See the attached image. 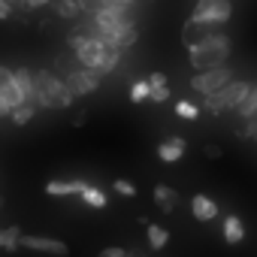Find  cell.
<instances>
[{
	"instance_id": "obj_13",
	"label": "cell",
	"mask_w": 257,
	"mask_h": 257,
	"mask_svg": "<svg viewBox=\"0 0 257 257\" xmlns=\"http://www.w3.org/2000/svg\"><path fill=\"white\" fill-rule=\"evenodd\" d=\"M245 239V224L239 215H227L224 218V242L227 245H239Z\"/></svg>"
},
{
	"instance_id": "obj_16",
	"label": "cell",
	"mask_w": 257,
	"mask_h": 257,
	"mask_svg": "<svg viewBox=\"0 0 257 257\" xmlns=\"http://www.w3.org/2000/svg\"><path fill=\"white\" fill-rule=\"evenodd\" d=\"M146 236H149L152 251H161V248L170 245V230H164L161 224H146Z\"/></svg>"
},
{
	"instance_id": "obj_25",
	"label": "cell",
	"mask_w": 257,
	"mask_h": 257,
	"mask_svg": "<svg viewBox=\"0 0 257 257\" xmlns=\"http://www.w3.org/2000/svg\"><path fill=\"white\" fill-rule=\"evenodd\" d=\"M236 134H242V137H248V140L257 143V115L254 118H245V127H242V131H236Z\"/></svg>"
},
{
	"instance_id": "obj_12",
	"label": "cell",
	"mask_w": 257,
	"mask_h": 257,
	"mask_svg": "<svg viewBox=\"0 0 257 257\" xmlns=\"http://www.w3.org/2000/svg\"><path fill=\"white\" fill-rule=\"evenodd\" d=\"M185 140L182 137H170V140H164L161 146H158V158L164 161V164H176L182 155H185Z\"/></svg>"
},
{
	"instance_id": "obj_20",
	"label": "cell",
	"mask_w": 257,
	"mask_h": 257,
	"mask_svg": "<svg viewBox=\"0 0 257 257\" xmlns=\"http://www.w3.org/2000/svg\"><path fill=\"white\" fill-rule=\"evenodd\" d=\"M82 200H85L91 209H106V203H109V197H106L100 188H88V191L82 194Z\"/></svg>"
},
{
	"instance_id": "obj_24",
	"label": "cell",
	"mask_w": 257,
	"mask_h": 257,
	"mask_svg": "<svg viewBox=\"0 0 257 257\" xmlns=\"http://www.w3.org/2000/svg\"><path fill=\"white\" fill-rule=\"evenodd\" d=\"M149 100H152V103H167V100H170V85H158V88L152 85V97H149Z\"/></svg>"
},
{
	"instance_id": "obj_9",
	"label": "cell",
	"mask_w": 257,
	"mask_h": 257,
	"mask_svg": "<svg viewBox=\"0 0 257 257\" xmlns=\"http://www.w3.org/2000/svg\"><path fill=\"white\" fill-rule=\"evenodd\" d=\"M88 188H91V185H88V182H82V179H76V182H61V179H52V182H46V188H43V191H46L49 197H76V194L82 197Z\"/></svg>"
},
{
	"instance_id": "obj_5",
	"label": "cell",
	"mask_w": 257,
	"mask_h": 257,
	"mask_svg": "<svg viewBox=\"0 0 257 257\" xmlns=\"http://www.w3.org/2000/svg\"><path fill=\"white\" fill-rule=\"evenodd\" d=\"M22 103H25V97L13 79V67H0V115L10 118Z\"/></svg>"
},
{
	"instance_id": "obj_19",
	"label": "cell",
	"mask_w": 257,
	"mask_h": 257,
	"mask_svg": "<svg viewBox=\"0 0 257 257\" xmlns=\"http://www.w3.org/2000/svg\"><path fill=\"white\" fill-rule=\"evenodd\" d=\"M37 109H40V106H34V103H22V106H19V109H16V112H13L10 118H13V124L25 127V124H28V121H31V118L37 115Z\"/></svg>"
},
{
	"instance_id": "obj_28",
	"label": "cell",
	"mask_w": 257,
	"mask_h": 257,
	"mask_svg": "<svg viewBox=\"0 0 257 257\" xmlns=\"http://www.w3.org/2000/svg\"><path fill=\"white\" fill-rule=\"evenodd\" d=\"M13 7L16 4H10V0H0V19H13Z\"/></svg>"
},
{
	"instance_id": "obj_27",
	"label": "cell",
	"mask_w": 257,
	"mask_h": 257,
	"mask_svg": "<svg viewBox=\"0 0 257 257\" xmlns=\"http://www.w3.org/2000/svg\"><path fill=\"white\" fill-rule=\"evenodd\" d=\"M55 0H25V7L28 10H43V7H52Z\"/></svg>"
},
{
	"instance_id": "obj_3",
	"label": "cell",
	"mask_w": 257,
	"mask_h": 257,
	"mask_svg": "<svg viewBox=\"0 0 257 257\" xmlns=\"http://www.w3.org/2000/svg\"><path fill=\"white\" fill-rule=\"evenodd\" d=\"M230 19H233V4L230 0H197V7H194L188 22H197V25H206V28L218 31Z\"/></svg>"
},
{
	"instance_id": "obj_18",
	"label": "cell",
	"mask_w": 257,
	"mask_h": 257,
	"mask_svg": "<svg viewBox=\"0 0 257 257\" xmlns=\"http://www.w3.org/2000/svg\"><path fill=\"white\" fill-rule=\"evenodd\" d=\"M152 97V82L149 79H137L131 85V103H146Z\"/></svg>"
},
{
	"instance_id": "obj_7",
	"label": "cell",
	"mask_w": 257,
	"mask_h": 257,
	"mask_svg": "<svg viewBox=\"0 0 257 257\" xmlns=\"http://www.w3.org/2000/svg\"><path fill=\"white\" fill-rule=\"evenodd\" d=\"M22 245L31 248V251H40V254H55V257H67L70 254V245L64 239H52V236H31V233H25Z\"/></svg>"
},
{
	"instance_id": "obj_17",
	"label": "cell",
	"mask_w": 257,
	"mask_h": 257,
	"mask_svg": "<svg viewBox=\"0 0 257 257\" xmlns=\"http://www.w3.org/2000/svg\"><path fill=\"white\" fill-rule=\"evenodd\" d=\"M52 7H55V13H58L61 19H67V22H70V19H76V16L82 13V7H79V0H55Z\"/></svg>"
},
{
	"instance_id": "obj_2",
	"label": "cell",
	"mask_w": 257,
	"mask_h": 257,
	"mask_svg": "<svg viewBox=\"0 0 257 257\" xmlns=\"http://www.w3.org/2000/svg\"><path fill=\"white\" fill-rule=\"evenodd\" d=\"M37 106L40 109H70L76 103L73 88L67 85V79L49 73V70H37Z\"/></svg>"
},
{
	"instance_id": "obj_10",
	"label": "cell",
	"mask_w": 257,
	"mask_h": 257,
	"mask_svg": "<svg viewBox=\"0 0 257 257\" xmlns=\"http://www.w3.org/2000/svg\"><path fill=\"white\" fill-rule=\"evenodd\" d=\"M191 212L197 221H215L218 218V203L209 194H194L191 197Z\"/></svg>"
},
{
	"instance_id": "obj_4",
	"label": "cell",
	"mask_w": 257,
	"mask_h": 257,
	"mask_svg": "<svg viewBox=\"0 0 257 257\" xmlns=\"http://www.w3.org/2000/svg\"><path fill=\"white\" fill-rule=\"evenodd\" d=\"M233 82V67L221 64V67H209V70H200L197 76H191V88L203 97L209 94H218L221 88H227Z\"/></svg>"
},
{
	"instance_id": "obj_1",
	"label": "cell",
	"mask_w": 257,
	"mask_h": 257,
	"mask_svg": "<svg viewBox=\"0 0 257 257\" xmlns=\"http://www.w3.org/2000/svg\"><path fill=\"white\" fill-rule=\"evenodd\" d=\"M230 49H233V40L227 34H206L203 40H197L194 46H188V61L194 70H209V67H221L227 64L230 58Z\"/></svg>"
},
{
	"instance_id": "obj_14",
	"label": "cell",
	"mask_w": 257,
	"mask_h": 257,
	"mask_svg": "<svg viewBox=\"0 0 257 257\" xmlns=\"http://www.w3.org/2000/svg\"><path fill=\"white\" fill-rule=\"evenodd\" d=\"M155 203H158L161 212H173V209L179 206V194H176V188H170V185H158V188H155Z\"/></svg>"
},
{
	"instance_id": "obj_15",
	"label": "cell",
	"mask_w": 257,
	"mask_h": 257,
	"mask_svg": "<svg viewBox=\"0 0 257 257\" xmlns=\"http://www.w3.org/2000/svg\"><path fill=\"white\" fill-rule=\"evenodd\" d=\"M22 239H25L22 227H4V230H0V248H4L7 254H13L22 245Z\"/></svg>"
},
{
	"instance_id": "obj_23",
	"label": "cell",
	"mask_w": 257,
	"mask_h": 257,
	"mask_svg": "<svg viewBox=\"0 0 257 257\" xmlns=\"http://www.w3.org/2000/svg\"><path fill=\"white\" fill-rule=\"evenodd\" d=\"M112 191H115V194H121V197H137V188H134V182H127V179H115Z\"/></svg>"
},
{
	"instance_id": "obj_32",
	"label": "cell",
	"mask_w": 257,
	"mask_h": 257,
	"mask_svg": "<svg viewBox=\"0 0 257 257\" xmlns=\"http://www.w3.org/2000/svg\"><path fill=\"white\" fill-rule=\"evenodd\" d=\"M10 4H19V7H25V0H10Z\"/></svg>"
},
{
	"instance_id": "obj_26",
	"label": "cell",
	"mask_w": 257,
	"mask_h": 257,
	"mask_svg": "<svg viewBox=\"0 0 257 257\" xmlns=\"http://www.w3.org/2000/svg\"><path fill=\"white\" fill-rule=\"evenodd\" d=\"M100 257H127V251H124L121 245H112V248H103Z\"/></svg>"
},
{
	"instance_id": "obj_22",
	"label": "cell",
	"mask_w": 257,
	"mask_h": 257,
	"mask_svg": "<svg viewBox=\"0 0 257 257\" xmlns=\"http://www.w3.org/2000/svg\"><path fill=\"white\" fill-rule=\"evenodd\" d=\"M239 115H242V118H254V115H257V82L251 85V94H248L245 103L239 106Z\"/></svg>"
},
{
	"instance_id": "obj_6",
	"label": "cell",
	"mask_w": 257,
	"mask_h": 257,
	"mask_svg": "<svg viewBox=\"0 0 257 257\" xmlns=\"http://www.w3.org/2000/svg\"><path fill=\"white\" fill-rule=\"evenodd\" d=\"M64 79H67V85L73 88L76 97H85V94H91V91L100 88L103 73H100V70H91V67H79V70H70Z\"/></svg>"
},
{
	"instance_id": "obj_30",
	"label": "cell",
	"mask_w": 257,
	"mask_h": 257,
	"mask_svg": "<svg viewBox=\"0 0 257 257\" xmlns=\"http://www.w3.org/2000/svg\"><path fill=\"white\" fill-rule=\"evenodd\" d=\"M149 82L158 88V85H167V76H164V73H152V76H149Z\"/></svg>"
},
{
	"instance_id": "obj_31",
	"label": "cell",
	"mask_w": 257,
	"mask_h": 257,
	"mask_svg": "<svg viewBox=\"0 0 257 257\" xmlns=\"http://www.w3.org/2000/svg\"><path fill=\"white\" fill-rule=\"evenodd\" d=\"M127 257H146L143 251H127Z\"/></svg>"
},
{
	"instance_id": "obj_8",
	"label": "cell",
	"mask_w": 257,
	"mask_h": 257,
	"mask_svg": "<svg viewBox=\"0 0 257 257\" xmlns=\"http://www.w3.org/2000/svg\"><path fill=\"white\" fill-rule=\"evenodd\" d=\"M248 94H251V82H245V79H242V82L233 79L227 88L218 91V97H221V103H224V112H227V109H236V112H239V106L245 103Z\"/></svg>"
},
{
	"instance_id": "obj_29",
	"label": "cell",
	"mask_w": 257,
	"mask_h": 257,
	"mask_svg": "<svg viewBox=\"0 0 257 257\" xmlns=\"http://www.w3.org/2000/svg\"><path fill=\"white\" fill-rule=\"evenodd\" d=\"M203 155H206V158H209V161H215V158H221V155H224V152H221V149H218V146H206V149H203Z\"/></svg>"
},
{
	"instance_id": "obj_21",
	"label": "cell",
	"mask_w": 257,
	"mask_h": 257,
	"mask_svg": "<svg viewBox=\"0 0 257 257\" xmlns=\"http://www.w3.org/2000/svg\"><path fill=\"white\" fill-rule=\"evenodd\" d=\"M176 115H179V118H185V121H197L200 106H197V103H191V100H179V103H176Z\"/></svg>"
},
{
	"instance_id": "obj_11",
	"label": "cell",
	"mask_w": 257,
	"mask_h": 257,
	"mask_svg": "<svg viewBox=\"0 0 257 257\" xmlns=\"http://www.w3.org/2000/svg\"><path fill=\"white\" fill-rule=\"evenodd\" d=\"M137 40H140L137 25H134V22H127V25H121L112 37H106L103 43H109L112 49H131V46H137Z\"/></svg>"
}]
</instances>
